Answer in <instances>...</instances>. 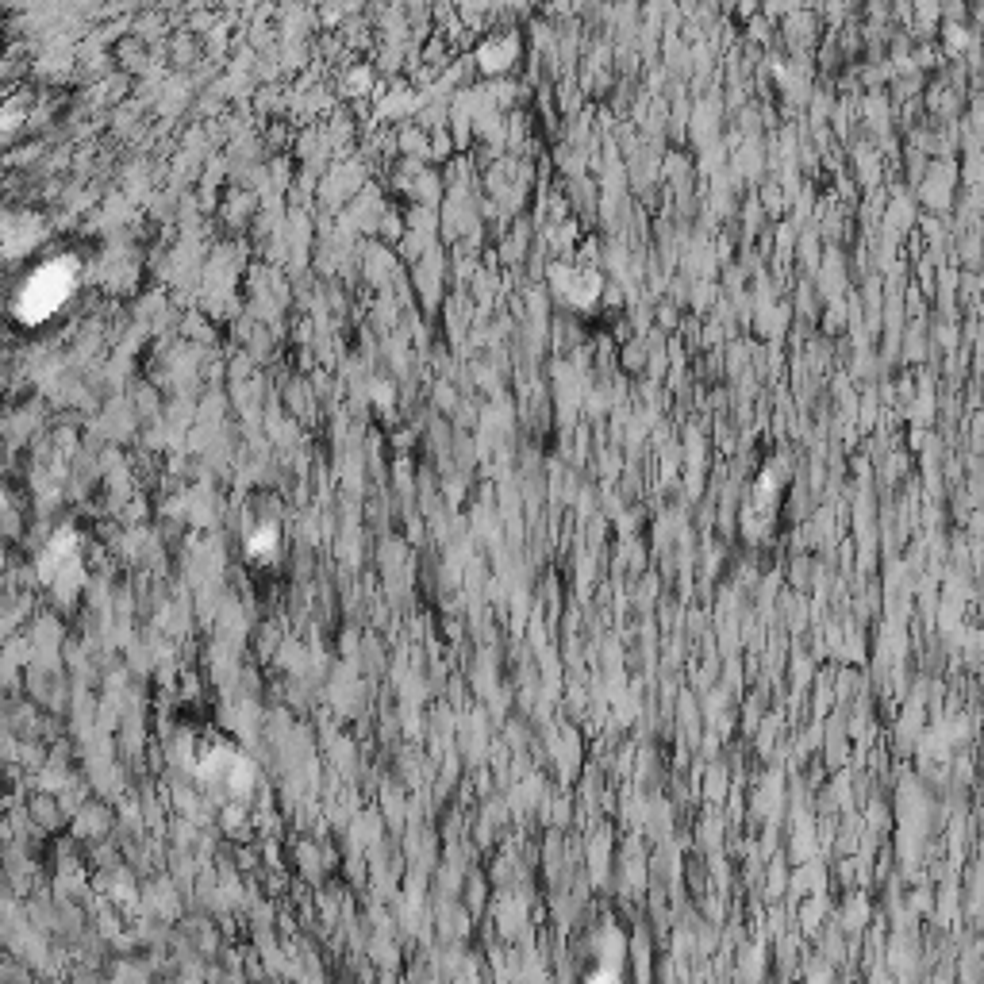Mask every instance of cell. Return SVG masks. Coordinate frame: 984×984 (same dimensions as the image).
Here are the masks:
<instances>
[{"mask_svg":"<svg viewBox=\"0 0 984 984\" xmlns=\"http://www.w3.org/2000/svg\"><path fill=\"white\" fill-rule=\"evenodd\" d=\"M74 266L70 262H62V258H54L47 266H39V270L27 277L24 293L16 300V308H20V316L27 323H39L47 320L50 312H58L62 304H66V296L74 293Z\"/></svg>","mask_w":984,"mask_h":984,"instance_id":"1","label":"cell"}]
</instances>
